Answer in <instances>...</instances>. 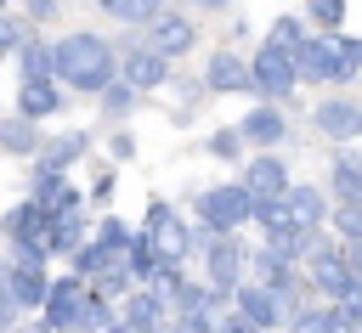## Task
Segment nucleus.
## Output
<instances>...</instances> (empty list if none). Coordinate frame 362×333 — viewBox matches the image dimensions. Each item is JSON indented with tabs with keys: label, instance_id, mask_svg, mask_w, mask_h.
<instances>
[{
	"label": "nucleus",
	"instance_id": "nucleus-41",
	"mask_svg": "<svg viewBox=\"0 0 362 333\" xmlns=\"http://www.w3.org/2000/svg\"><path fill=\"white\" fill-rule=\"evenodd\" d=\"M345 260H351V265H356V277H362V237H351V243H345Z\"/></svg>",
	"mask_w": 362,
	"mask_h": 333
},
{
	"label": "nucleus",
	"instance_id": "nucleus-10",
	"mask_svg": "<svg viewBox=\"0 0 362 333\" xmlns=\"http://www.w3.org/2000/svg\"><path fill=\"white\" fill-rule=\"evenodd\" d=\"M255 198H288L294 192V181H288V164L277 158V147H260L249 164H243V175H238Z\"/></svg>",
	"mask_w": 362,
	"mask_h": 333
},
{
	"label": "nucleus",
	"instance_id": "nucleus-13",
	"mask_svg": "<svg viewBox=\"0 0 362 333\" xmlns=\"http://www.w3.org/2000/svg\"><path fill=\"white\" fill-rule=\"evenodd\" d=\"M119 73H124L136 90H158V85L170 79V56H164L153 40H147V45H136V40H130V51H124V68H119Z\"/></svg>",
	"mask_w": 362,
	"mask_h": 333
},
{
	"label": "nucleus",
	"instance_id": "nucleus-5",
	"mask_svg": "<svg viewBox=\"0 0 362 333\" xmlns=\"http://www.w3.org/2000/svg\"><path fill=\"white\" fill-rule=\"evenodd\" d=\"M0 288H6V305H0L6 333H17V316L23 310H45V299H51V277L34 271V265H11V260L0 271Z\"/></svg>",
	"mask_w": 362,
	"mask_h": 333
},
{
	"label": "nucleus",
	"instance_id": "nucleus-16",
	"mask_svg": "<svg viewBox=\"0 0 362 333\" xmlns=\"http://www.w3.org/2000/svg\"><path fill=\"white\" fill-rule=\"evenodd\" d=\"M119 305H124L119 316H124L130 327H141V333H158V327H170V305H164V299H158V293H153L147 282H141L136 293H124Z\"/></svg>",
	"mask_w": 362,
	"mask_h": 333
},
{
	"label": "nucleus",
	"instance_id": "nucleus-14",
	"mask_svg": "<svg viewBox=\"0 0 362 333\" xmlns=\"http://www.w3.org/2000/svg\"><path fill=\"white\" fill-rule=\"evenodd\" d=\"M204 90H215V96H232V90H255V68L221 45V51L209 56V68H204Z\"/></svg>",
	"mask_w": 362,
	"mask_h": 333
},
{
	"label": "nucleus",
	"instance_id": "nucleus-23",
	"mask_svg": "<svg viewBox=\"0 0 362 333\" xmlns=\"http://www.w3.org/2000/svg\"><path fill=\"white\" fill-rule=\"evenodd\" d=\"M17 73H23V79H57V45L23 40V45H17Z\"/></svg>",
	"mask_w": 362,
	"mask_h": 333
},
{
	"label": "nucleus",
	"instance_id": "nucleus-44",
	"mask_svg": "<svg viewBox=\"0 0 362 333\" xmlns=\"http://www.w3.org/2000/svg\"><path fill=\"white\" fill-rule=\"evenodd\" d=\"M158 333H170V327H158Z\"/></svg>",
	"mask_w": 362,
	"mask_h": 333
},
{
	"label": "nucleus",
	"instance_id": "nucleus-38",
	"mask_svg": "<svg viewBox=\"0 0 362 333\" xmlns=\"http://www.w3.org/2000/svg\"><path fill=\"white\" fill-rule=\"evenodd\" d=\"M107 152H113L119 164H124V158H136V135H130V130H119V135L107 141Z\"/></svg>",
	"mask_w": 362,
	"mask_h": 333
},
{
	"label": "nucleus",
	"instance_id": "nucleus-42",
	"mask_svg": "<svg viewBox=\"0 0 362 333\" xmlns=\"http://www.w3.org/2000/svg\"><path fill=\"white\" fill-rule=\"evenodd\" d=\"M113 333H141V327H130V322H124V316H119V322H113Z\"/></svg>",
	"mask_w": 362,
	"mask_h": 333
},
{
	"label": "nucleus",
	"instance_id": "nucleus-30",
	"mask_svg": "<svg viewBox=\"0 0 362 333\" xmlns=\"http://www.w3.org/2000/svg\"><path fill=\"white\" fill-rule=\"evenodd\" d=\"M204 147H209V158L238 164V152L249 147V135H243V130H209V141H204Z\"/></svg>",
	"mask_w": 362,
	"mask_h": 333
},
{
	"label": "nucleus",
	"instance_id": "nucleus-37",
	"mask_svg": "<svg viewBox=\"0 0 362 333\" xmlns=\"http://www.w3.org/2000/svg\"><path fill=\"white\" fill-rule=\"evenodd\" d=\"M23 40H28V28H23L17 17H6V23H0V51H17Z\"/></svg>",
	"mask_w": 362,
	"mask_h": 333
},
{
	"label": "nucleus",
	"instance_id": "nucleus-35",
	"mask_svg": "<svg viewBox=\"0 0 362 333\" xmlns=\"http://www.w3.org/2000/svg\"><path fill=\"white\" fill-rule=\"evenodd\" d=\"M334 305H339V316H345V327L356 333V327H362V282H356V288H351L345 299H334Z\"/></svg>",
	"mask_w": 362,
	"mask_h": 333
},
{
	"label": "nucleus",
	"instance_id": "nucleus-8",
	"mask_svg": "<svg viewBox=\"0 0 362 333\" xmlns=\"http://www.w3.org/2000/svg\"><path fill=\"white\" fill-rule=\"evenodd\" d=\"M85 293H90V282L79 277V271H68V277H51V299H45V322L57 327V333H79V305H85Z\"/></svg>",
	"mask_w": 362,
	"mask_h": 333
},
{
	"label": "nucleus",
	"instance_id": "nucleus-29",
	"mask_svg": "<svg viewBox=\"0 0 362 333\" xmlns=\"http://www.w3.org/2000/svg\"><path fill=\"white\" fill-rule=\"evenodd\" d=\"M136 96H141V90H136V85H130V79L119 73V79H113V85L102 90V119H107V124H119V119H124V113L136 107Z\"/></svg>",
	"mask_w": 362,
	"mask_h": 333
},
{
	"label": "nucleus",
	"instance_id": "nucleus-33",
	"mask_svg": "<svg viewBox=\"0 0 362 333\" xmlns=\"http://www.w3.org/2000/svg\"><path fill=\"white\" fill-rule=\"evenodd\" d=\"M266 40H277V45H283V51H294V56H300V45H305V40H311V34H305V23H300V17H277V23H272V34H266Z\"/></svg>",
	"mask_w": 362,
	"mask_h": 333
},
{
	"label": "nucleus",
	"instance_id": "nucleus-3",
	"mask_svg": "<svg viewBox=\"0 0 362 333\" xmlns=\"http://www.w3.org/2000/svg\"><path fill=\"white\" fill-rule=\"evenodd\" d=\"M192 214H198V220H209V226H221V231H238V226H249V220H255V192H249L243 181L204 186V192L192 198Z\"/></svg>",
	"mask_w": 362,
	"mask_h": 333
},
{
	"label": "nucleus",
	"instance_id": "nucleus-6",
	"mask_svg": "<svg viewBox=\"0 0 362 333\" xmlns=\"http://www.w3.org/2000/svg\"><path fill=\"white\" fill-rule=\"evenodd\" d=\"M249 68H255V90H260V102H288L294 85H300V56L283 51L277 40H266V45L255 51Z\"/></svg>",
	"mask_w": 362,
	"mask_h": 333
},
{
	"label": "nucleus",
	"instance_id": "nucleus-31",
	"mask_svg": "<svg viewBox=\"0 0 362 333\" xmlns=\"http://www.w3.org/2000/svg\"><path fill=\"white\" fill-rule=\"evenodd\" d=\"M96 237H102L107 248H119V254L130 260V243H136V231H130V226H124L119 214H102V220H96Z\"/></svg>",
	"mask_w": 362,
	"mask_h": 333
},
{
	"label": "nucleus",
	"instance_id": "nucleus-25",
	"mask_svg": "<svg viewBox=\"0 0 362 333\" xmlns=\"http://www.w3.org/2000/svg\"><path fill=\"white\" fill-rule=\"evenodd\" d=\"M85 243H90L85 237V214H51V254L57 260H74Z\"/></svg>",
	"mask_w": 362,
	"mask_h": 333
},
{
	"label": "nucleus",
	"instance_id": "nucleus-27",
	"mask_svg": "<svg viewBox=\"0 0 362 333\" xmlns=\"http://www.w3.org/2000/svg\"><path fill=\"white\" fill-rule=\"evenodd\" d=\"M119 260H124V254H119V248H107V243H102V237H90V243H85V248H79V254H74V271H79V277H85V282H96V277H102V271H107V265H119Z\"/></svg>",
	"mask_w": 362,
	"mask_h": 333
},
{
	"label": "nucleus",
	"instance_id": "nucleus-24",
	"mask_svg": "<svg viewBox=\"0 0 362 333\" xmlns=\"http://www.w3.org/2000/svg\"><path fill=\"white\" fill-rule=\"evenodd\" d=\"M62 107V96L51 90V79H23L17 85V113H28V119H51Z\"/></svg>",
	"mask_w": 362,
	"mask_h": 333
},
{
	"label": "nucleus",
	"instance_id": "nucleus-39",
	"mask_svg": "<svg viewBox=\"0 0 362 333\" xmlns=\"http://www.w3.org/2000/svg\"><path fill=\"white\" fill-rule=\"evenodd\" d=\"M90 198H96V203H107V198H113V169H107V175L90 186Z\"/></svg>",
	"mask_w": 362,
	"mask_h": 333
},
{
	"label": "nucleus",
	"instance_id": "nucleus-32",
	"mask_svg": "<svg viewBox=\"0 0 362 333\" xmlns=\"http://www.w3.org/2000/svg\"><path fill=\"white\" fill-rule=\"evenodd\" d=\"M305 17H311L322 34H339V23H345V0H305Z\"/></svg>",
	"mask_w": 362,
	"mask_h": 333
},
{
	"label": "nucleus",
	"instance_id": "nucleus-34",
	"mask_svg": "<svg viewBox=\"0 0 362 333\" xmlns=\"http://www.w3.org/2000/svg\"><path fill=\"white\" fill-rule=\"evenodd\" d=\"M328 226H334L345 243H351V237H362V203H334V220H328Z\"/></svg>",
	"mask_w": 362,
	"mask_h": 333
},
{
	"label": "nucleus",
	"instance_id": "nucleus-40",
	"mask_svg": "<svg viewBox=\"0 0 362 333\" xmlns=\"http://www.w3.org/2000/svg\"><path fill=\"white\" fill-rule=\"evenodd\" d=\"M57 6H62V0H28V17H40V23H45Z\"/></svg>",
	"mask_w": 362,
	"mask_h": 333
},
{
	"label": "nucleus",
	"instance_id": "nucleus-17",
	"mask_svg": "<svg viewBox=\"0 0 362 333\" xmlns=\"http://www.w3.org/2000/svg\"><path fill=\"white\" fill-rule=\"evenodd\" d=\"M192 40H198V28H192V17H181V11H158L153 17V45L175 62V56H187L192 51Z\"/></svg>",
	"mask_w": 362,
	"mask_h": 333
},
{
	"label": "nucleus",
	"instance_id": "nucleus-18",
	"mask_svg": "<svg viewBox=\"0 0 362 333\" xmlns=\"http://www.w3.org/2000/svg\"><path fill=\"white\" fill-rule=\"evenodd\" d=\"M85 152H90V135H85V130H62V135H51V141L34 152V169H74Z\"/></svg>",
	"mask_w": 362,
	"mask_h": 333
},
{
	"label": "nucleus",
	"instance_id": "nucleus-19",
	"mask_svg": "<svg viewBox=\"0 0 362 333\" xmlns=\"http://www.w3.org/2000/svg\"><path fill=\"white\" fill-rule=\"evenodd\" d=\"M328 192H334V203H362V152H351V147L334 152V164H328Z\"/></svg>",
	"mask_w": 362,
	"mask_h": 333
},
{
	"label": "nucleus",
	"instance_id": "nucleus-7",
	"mask_svg": "<svg viewBox=\"0 0 362 333\" xmlns=\"http://www.w3.org/2000/svg\"><path fill=\"white\" fill-rule=\"evenodd\" d=\"M311 124H317V135H328L334 147H351V141H362V102H351V96H322V102L311 107Z\"/></svg>",
	"mask_w": 362,
	"mask_h": 333
},
{
	"label": "nucleus",
	"instance_id": "nucleus-28",
	"mask_svg": "<svg viewBox=\"0 0 362 333\" xmlns=\"http://www.w3.org/2000/svg\"><path fill=\"white\" fill-rule=\"evenodd\" d=\"M107 17H119V23H130V28H141V23H153L158 11H164V0H96Z\"/></svg>",
	"mask_w": 362,
	"mask_h": 333
},
{
	"label": "nucleus",
	"instance_id": "nucleus-9",
	"mask_svg": "<svg viewBox=\"0 0 362 333\" xmlns=\"http://www.w3.org/2000/svg\"><path fill=\"white\" fill-rule=\"evenodd\" d=\"M232 305H238L249 322H260L266 333H272V327H288V305H283V293H277L272 282H260V277H255V282H238Z\"/></svg>",
	"mask_w": 362,
	"mask_h": 333
},
{
	"label": "nucleus",
	"instance_id": "nucleus-4",
	"mask_svg": "<svg viewBox=\"0 0 362 333\" xmlns=\"http://www.w3.org/2000/svg\"><path fill=\"white\" fill-rule=\"evenodd\" d=\"M141 231L153 237V248H158V260H164V265H181V260L198 248V226H187V220H181V214L164 203V198H153V203H147Z\"/></svg>",
	"mask_w": 362,
	"mask_h": 333
},
{
	"label": "nucleus",
	"instance_id": "nucleus-36",
	"mask_svg": "<svg viewBox=\"0 0 362 333\" xmlns=\"http://www.w3.org/2000/svg\"><path fill=\"white\" fill-rule=\"evenodd\" d=\"M221 333H266L260 322H249L243 310H221Z\"/></svg>",
	"mask_w": 362,
	"mask_h": 333
},
{
	"label": "nucleus",
	"instance_id": "nucleus-45",
	"mask_svg": "<svg viewBox=\"0 0 362 333\" xmlns=\"http://www.w3.org/2000/svg\"><path fill=\"white\" fill-rule=\"evenodd\" d=\"M356 333H362V327H356Z\"/></svg>",
	"mask_w": 362,
	"mask_h": 333
},
{
	"label": "nucleus",
	"instance_id": "nucleus-21",
	"mask_svg": "<svg viewBox=\"0 0 362 333\" xmlns=\"http://www.w3.org/2000/svg\"><path fill=\"white\" fill-rule=\"evenodd\" d=\"M0 147H6L11 158H34V152L45 147V135H40V119H28V113H11V119H0Z\"/></svg>",
	"mask_w": 362,
	"mask_h": 333
},
{
	"label": "nucleus",
	"instance_id": "nucleus-22",
	"mask_svg": "<svg viewBox=\"0 0 362 333\" xmlns=\"http://www.w3.org/2000/svg\"><path fill=\"white\" fill-rule=\"evenodd\" d=\"M288 333H351V327H345L339 305H300L288 316Z\"/></svg>",
	"mask_w": 362,
	"mask_h": 333
},
{
	"label": "nucleus",
	"instance_id": "nucleus-2",
	"mask_svg": "<svg viewBox=\"0 0 362 333\" xmlns=\"http://www.w3.org/2000/svg\"><path fill=\"white\" fill-rule=\"evenodd\" d=\"M198 254H204V282L221 293H238L243 265H255V254L238 243V231H221L209 220H198Z\"/></svg>",
	"mask_w": 362,
	"mask_h": 333
},
{
	"label": "nucleus",
	"instance_id": "nucleus-1",
	"mask_svg": "<svg viewBox=\"0 0 362 333\" xmlns=\"http://www.w3.org/2000/svg\"><path fill=\"white\" fill-rule=\"evenodd\" d=\"M57 79L74 85V90H85V96H102V90L119 79L113 45H107L102 34H90V28L62 34V40H57Z\"/></svg>",
	"mask_w": 362,
	"mask_h": 333
},
{
	"label": "nucleus",
	"instance_id": "nucleus-26",
	"mask_svg": "<svg viewBox=\"0 0 362 333\" xmlns=\"http://www.w3.org/2000/svg\"><path fill=\"white\" fill-rule=\"evenodd\" d=\"M113 322H119L113 299H107L102 288H90V293H85V305H79V333H113Z\"/></svg>",
	"mask_w": 362,
	"mask_h": 333
},
{
	"label": "nucleus",
	"instance_id": "nucleus-12",
	"mask_svg": "<svg viewBox=\"0 0 362 333\" xmlns=\"http://www.w3.org/2000/svg\"><path fill=\"white\" fill-rule=\"evenodd\" d=\"M6 243H40V248H51V209L34 203V198L11 203L6 209Z\"/></svg>",
	"mask_w": 362,
	"mask_h": 333
},
{
	"label": "nucleus",
	"instance_id": "nucleus-11",
	"mask_svg": "<svg viewBox=\"0 0 362 333\" xmlns=\"http://www.w3.org/2000/svg\"><path fill=\"white\" fill-rule=\"evenodd\" d=\"M28 198H34V203H45L51 214H79V209H85V192H74V186H68V169H34Z\"/></svg>",
	"mask_w": 362,
	"mask_h": 333
},
{
	"label": "nucleus",
	"instance_id": "nucleus-20",
	"mask_svg": "<svg viewBox=\"0 0 362 333\" xmlns=\"http://www.w3.org/2000/svg\"><path fill=\"white\" fill-rule=\"evenodd\" d=\"M238 130L249 135V147H277V141H288V119H283V107H277V102H260Z\"/></svg>",
	"mask_w": 362,
	"mask_h": 333
},
{
	"label": "nucleus",
	"instance_id": "nucleus-43",
	"mask_svg": "<svg viewBox=\"0 0 362 333\" xmlns=\"http://www.w3.org/2000/svg\"><path fill=\"white\" fill-rule=\"evenodd\" d=\"M192 6H204V11H221V6H226V0H192Z\"/></svg>",
	"mask_w": 362,
	"mask_h": 333
},
{
	"label": "nucleus",
	"instance_id": "nucleus-15",
	"mask_svg": "<svg viewBox=\"0 0 362 333\" xmlns=\"http://www.w3.org/2000/svg\"><path fill=\"white\" fill-rule=\"evenodd\" d=\"M288 214H294V226L322 231V220H334V192H322V186H300V181H294V192H288Z\"/></svg>",
	"mask_w": 362,
	"mask_h": 333
}]
</instances>
